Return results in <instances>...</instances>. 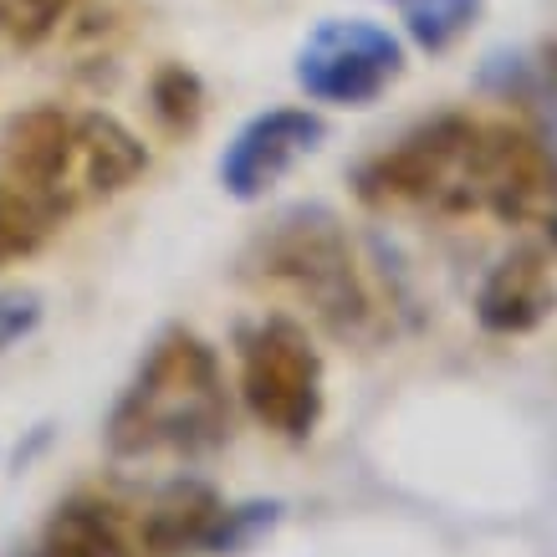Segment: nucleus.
Returning a JSON list of instances; mask_svg holds the SVG:
<instances>
[{"instance_id":"obj_9","label":"nucleus","mask_w":557,"mask_h":557,"mask_svg":"<svg viewBox=\"0 0 557 557\" xmlns=\"http://www.w3.org/2000/svg\"><path fill=\"white\" fill-rule=\"evenodd\" d=\"M557 307V276H553V251L527 240L517 251H507L496 267L481 276L475 287V322L491 338H527Z\"/></svg>"},{"instance_id":"obj_4","label":"nucleus","mask_w":557,"mask_h":557,"mask_svg":"<svg viewBox=\"0 0 557 557\" xmlns=\"http://www.w3.org/2000/svg\"><path fill=\"white\" fill-rule=\"evenodd\" d=\"M240 399L256 424L271 435L302 440L318 435L327 414V369L312 333L287 312H267L261 322L240 327Z\"/></svg>"},{"instance_id":"obj_6","label":"nucleus","mask_w":557,"mask_h":557,"mask_svg":"<svg viewBox=\"0 0 557 557\" xmlns=\"http://www.w3.org/2000/svg\"><path fill=\"white\" fill-rule=\"evenodd\" d=\"M481 215L517 225L557 256V159L517 123H486L481 144Z\"/></svg>"},{"instance_id":"obj_15","label":"nucleus","mask_w":557,"mask_h":557,"mask_svg":"<svg viewBox=\"0 0 557 557\" xmlns=\"http://www.w3.org/2000/svg\"><path fill=\"white\" fill-rule=\"evenodd\" d=\"M149 102H153V119L164 123L170 134H195L205 119V83L185 62H170V67L153 72Z\"/></svg>"},{"instance_id":"obj_10","label":"nucleus","mask_w":557,"mask_h":557,"mask_svg":"<svg viewBox=\"0 0 557 557\" xmlns=\"http://www.w3.org/2000/svg\"><path fill=\"white\" fill-rule=\"evenodd\" d=\"M149 170L144 138L119 123L113 113H72V149H67V200L72 210L92 200H113L138 185Z\"/></svg>"},{"instance_id":"obj_16","label":"nucleus","mask_w":557,"mask_h":557,"mask_svg":"<svg viewBox=\"0 0 557 557\" xmlns=\"http://www.w3.org/2000/svg\"><path fill=\"white\" fill-rule=\"evenodd\" d=\"M77 0H0V36L11 47H41L62 32Z\"/></svg>"},{"instance_id":"obj_14","label":"nucleus","mask_w":557,"mask_h":557,"mask_svg":"<svg viewBox=\"0 0 557 557\" xmlns=\"http://www.w3.org/2000/svg\"><path fill=\"white\" fill-rule=\"evenodd\" d=\"M62 225V215L51 205L21 195V189L0 185V267L11 261H26L51 240V231Z\"/></svg>"},{"instance_id":"obj_3","label":"nucleus","mask_w":557,"mask_h":557,"mask_svg":"<svg viewBox=\"0 0 557 557\" xmlns=\"http://www.w3.org/2000/svg\"><path fill=\"white\" fill-rule=\"evenodd\" d=\"M481 144L486 119L435 113L354 170V195L369 210L481 215Z\"/></svg>"},{"instance_id":"obj_18","label":"nucleus","mask_w":557,"mask_h":557,"mask_svg":"<svg viewBox=\"0 0 557 557\" xmlns=\"http://www.w3.org/2000/svg\"><path fill=\"white\" fill-rule=\"evenodd\" d=\"M41 292L32 287H5L0 292V354L5 348H16V343H26L41 327Z\"/></svg>"},{"instance_id":"obj_12","label":"nucleus","mask_w":557,"mask_h":557,"mask_svg":"<svg viewBox=\"0 0 557 557\" xmlns=\"http://www.w3.org/2000/svg\"><path fill=\"white\" fill-rule=\"evenodd\" d=\"M32 557H134L123 511L102 496H67L41 527Z\"/></svg>"},{"instance_id":"obj_1","label":"nucleus","mask_w":557,"mask_h":557,"mask_svg":"<svg viewBox=\"0 0 557 557\" xmlns=\"http://www.w3.org/2000/svg\"><path fill=\"white\" fill-rule=\"evenodd\" d=\"M225 435H231V399L215 348L189 327L159 333L108 414V450L119 460H189L210 456L215 445H225Z\"/></svg>"},{"instance_id":"obj_11","label":"nucleus","mask_w":557,"mask_h":557,"mask_svg":"<svg viewBox=\"0 0 557 557\" xmlns=\"http://www.w3.org/2000/svg\"><path fill=\"white\" fill-rule=\"evenodd\" d=\"M220 502L205 481H170L149 502V511L134 527V557H185V553H205L210 532H215Z\"/></svg>"},{"instance_id":"obj_7","label":"nucleus","mask_w":557,"mask_h":557,"mask_svg":"<svg viewBox=\"0 0 557 557\" xmlns=\"http://www.w3.org/2000/svg\"><path fill=\"white\" fill-rule=\"evenodd\" d=\"M327 144V123L322 113L312 108H267V113H256L246 119L231 134L225 153H220V189L240 205H256L267 200L271 189L282 185L302 159Z\"/></svg>"},{"instance_id":"obj_2","label":"nucleus","mask_w":557,"mask_h":557,"mask_svg":"<svg viewBox=\"0 0 557 557\" xmlns=\"http://www.w3.org/2000/svg\"><path fill=\"white\" fill-rule=\"evenodd\" d=\"M240 267L251 282L271 292H287L292 302H302L312 322H322L333 338H363L373 322L369 282L358 271L354 240L338 210L327 205H292L282 215H271L251 236Z\"/></svg>"},{"instance_id":"obj_8","label":"nucleus","mask_w":557,"mask_h":557,"mask_svg":"<svg viewBox=\"0 0 557 557\" xmlns=\"http://www.w3.org/2000/svg\"><path fill=\"white\" fill-rule=\"evenodd\" d=\"M67 149H72V113L57 108V102H41V108H26L5 123L0 134V185L21 189L32 200L51 205L57 215H72L67 200Z\"/></svg>"},{"instance_id":"obj_17","label":"nucleus","mask_w":557,"mask_h":557,"mask_svg":"<svg viewBox=\"0 0 557 557\" xmlns=\"http://www.w3.org/2000/svg\"><path fill=\"white\" fill-rule=\"evenodd\" d=\"M276 522H282V507H276V502L225 507L220 511V522H215V532H210V547H205V553H240V547H251L256 537H267Z\"/></svg>"},{"instance_id":"obj_5","label":"nucleus","mask_w":557,"mask_h":557,"mask_svg":"<svg viewBox=\"0 0 557 557\" xmlns=\"http://www.w3.org/2000/svg\"><path fill=\"white\" fill-rule=\"evenodd\" d=\"M409 51L384 21L327 16L297 47V87L327 108H373L388 87L405 77Z\"/></svg>"},{"instance_id":"obj_13","label":"nucleus","mask_w":557,"mask_h":557,"mask_svg":"<svg viewBox=\"0 0 557 557\" xmlns=\"http://www.w3.org/2000/svg\"><path fill=\"white\" fill-rule=\"evenodd\" d=\"M388 5L399 11L409 41L420 51H430V57L460 47L475 32L481 11H486V0H388Z\"/></svg>"}]
</instances>
